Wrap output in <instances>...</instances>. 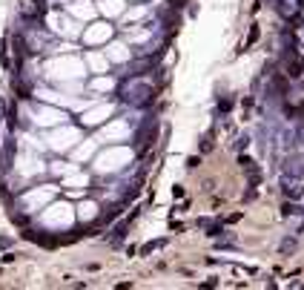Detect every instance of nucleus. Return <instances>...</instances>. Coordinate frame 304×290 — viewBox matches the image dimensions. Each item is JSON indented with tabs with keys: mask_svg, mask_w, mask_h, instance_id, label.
Returning a JSON list of instances; mask_svg holds the SVG:
<instances>
[{
	"mask_svg": "<svg viewBox=\"0 0 304 290\" xmlns=\"http://www.w3.org/2000/svg\"><path fill=\"white\" fill-rule=\"evenodd\" d=\"M78 141H81V132H78L75 127H69V124H58L49 135H46V147L55 150V153H66V150H75V144H78Z\"/></svg>",
	"mask_w": 304,
	"mask_h": 290,
	"instance_id": "4",
	"label": "nucleus"
},
{
	"mask_svg": "<svg viewBox=\"0 0 304 290\" xmlns=\"http://www.w3.org/2000/svg\"><path fill=\"white\" fill-rule=\"evenodd\" d=\"M129 135H132V127H129V121L112 118V121H109V124L101 129L98 141H103V144H118V141H129Z\"/></svg>",
	"mask_w": 304,
	"mask_h": 290,
	"instance_id": "6",
	"label": "nucleus"
},
{
	"mask_svg": "<svg viewBox=\"0 0 304 290\" xmlns=\"http://www.w3.org/2000/svg\"><path fill=\"white\" fill-rule=\"evenodd\" d=\"M92 155H95V141H86L81 147H75V161H86Z\"/></svg>",
	"mask_w": 304,
	"mask_h": 290,
	"instance_id": "18",
	"label": "nucleus"
},
{
	"mask_svg": "<svg viewBox=\"0 0 304 290\" xmlns=\"http://www.w3.org/2000/svg\"><path fill=\"white\" fill-rule=\"evenodd\" d=\"M129 55H132L129 46H126V43H121V40H115V43H109V46H106V58H109L112 64H126V61H129Z\"/></svg>",
	"mask_w": 304,
	"mask_h": 290,
	"instance_id": "12",
	"label": "nucleus"
},
{
	"mask_svg": "<svg viewBox=\"0 0 304 290\" xmlns=\"http://www.w3.org/2000/svg\"><path fill=\"white\" fill-rule=\"evenodd\" d=\"M98 216V204L95 201H81V207H78V219L81 222H92Z\"/></svg>",
	"mask_w": 304,
	"mask_h": 290,
	"instance_id": "17",
	"label": "nucleus"
},
{
	"mask_svg": "<svg viewBox=\"0 0 304 290\" xmlns=\"http://www.w3.org/2000/svg\"><path fill=\"white\" fill-rule=\"evenodd\" d=\"M49 29L55 34H63V37H78V29H75V23H72V17H66V15H49Z\"/></svg>",
	"mask_w": 304,
	"mask_h": 290,
	"instance_id": "8",
	"label": "nucleus"
},
{
	"mask_svg": "<svg viewBox=\"0 0 304 290\" xmlns=\"http://www.w3.org/2000/svg\"><path fill=\"white\" fill-rule=\"evenodd\" d=\"M95 12H98V6L89 3V0H72V3H69V15L78 17V20H92Z\"/></svg>",
	"mask_w": 304,
	"mask_h": 290,
	"instance_id": "11",
	"label": "nucleus"
},
{
	"mask_svg": "<svg viewBox=\"0 0 304 290\" xmlns=\"http://www.w3.org/2000/svg\"><path fill=\"white\" fill-rule=\"evenodd\" d=\"M112 86H115V81H112V78H98V81L92 84V89H95V92H109Z\"/></svg>",
	"mask_w": 304,
	"mask_h": 290,
	"instance_id": "20",
	"label": "nucleus"
},
{
	"mask_svg": "<svg viewBox=\"0 0 304 290\" xmlns=\"http://www.w3.org/2000/svg\"><path fill=\"white\" fill-rule=\"evenodd\" d=\"M147 37H150V32H141V29H132V32H129V40H132V43H141V40H147Z\"/></svg>",
	"mask_w": 304,
	"mask_h": 290,
	"instance_id": "22",
	"label": "nucleus"
},
{
	"mask_svg": "<svg viewBox=\"0 0 304 290\" xmlns=\"http://www.w3.org/2000/svg\"><path fill=\"white\" fill-rule=\"evenodd\" d=\"M150 92H152V89H150V84H147V81H135V84L126 86V95H129V101H144Z\"/></svg>",
	"mask_w": 304,
	"mask_h": 290,
	"instance_id": "15",
	"label": "nucleus"
},
{
	"mask_svg": "<svg viewBox=\"0 0 304 290\" xmlns=\"http://www.w3.org/2000/svg\"><path fill=\"white\" fill-rule=\"evenodd\" d=\"M86 184H89V178H86L84 172H69L66 175V190H72V193L86 190Z\"/></svg>",
	"mask_w": 304,
	"mask_h": 290,
	"instance_id": "16",
	"label": "nucleus"
},
{
	"mask_svg": "<svg viewBox=\"0 0 304 290\" xmlns=\"http://www.w3.org/2000/svg\"><path fill=\"white\" fill-rule=\"evenodd\" d=\"M147 15H150L147 6H132L129 12H123V20H126V23H135V20H141V17H147Z\"/></svg>",
	"mask_w": 304,
	"mask_h": 290,
	"instance_id": "19",
	"label": "nucleus"
},
{
	"mask_svg": "<svg viewBox=\"0 0 304 290\" xmlns=\"http://www.w3.org/2000/svg\"><path fill=\"white\" fill-rule=\"evenodd\" d=\"M98 12L103 17H121L123 15V0H98Z\"/></svg>",
	"mask_w": 304,
	"mask_h": 290,
	"instance_id": "13",
	"label": "nucleus"
},
{
	"mask_svg": "<svg viewBox=\"0 0 304 290\" xmlns=\"http://www.w3.org/2000/svg\"><path fill=\"white\" fill-rule=\"evenodd\" d=\"M75 210L66 204V201H61V204H52L49 210H43V216H40V224L43 227H49V230H69L72 224H75Z\"/></svg>",
	"mask_w": 304,
	"mask_h": 290,
	"instance_id": "3",
	"label": "nucleus"
},
{
	"mask_svg": "<svg viewBox=\"0 0 304 290\" xmlns=\"http://www.w3.org/2000/svg\"><path fill=\"white\" fill-rule=\"evenodd\" d=\"M129 161H132V150L112 144V147H106L103 153L95 155V170L98 172H121Z\"/></svg>",
	"mask_w": 304,
	"mask_h": 290,
	"instance_id": "2",
	"label": "nucleus"
},
{
	"mask_svg": "<svg viewBox=\"0 0 304 290\" xmlns=\"http://www.w3.org/2000/svg\"><path fill=\"white\" fill-rule=\"evenodd\" d=\"M109 37H112V26H106V23H92V26L84 32V43L86 46H98V43H106Z\"/></svg>",
	"mask_w": 304,
	"mask_h": 290,
	"instance_id": "9",
	"label": "nucleus"
},
{
	"mask_svg": "<svg viewBox=\"0 0 304 290\" xmlns=\"http://www.w3.org/2000/svg\"><path fill=\"white\" fill-rule=\"evenodd\" d=\"M52 198H55V187H49V184H46V187H40V190L34 187V190H29V193L20 198V207H23L26 213H34V210H40L43 204H49Z\"/></svg>",
	"mask_w": 304,
	"mask_h": 290,
	"instance_id": "7",
	"label": "nucleus"
},
{
	"mask_svg": "<svg viewBox=\"0 0 304 290\" xmlns=\"http://www.w3.org/2000/svg\"><path fill=\"white\" fill-rule=\"evenodd\" d=\"M26 112H29V118H32L34 127H58V124L66 121V112H63V109H58L55 103H46V101L29 106Z\"/></svg>",
	"mask_w": 304,
	"mask_h": 290,
	"instance_id": "5",
	"label": "nucleus"
},
{
	"mask_svg": "<svg viewBox=\"0 0 304 290\" xmlns=\"http://www.w3.org/2000/svg\"><path fill=\"white\" fill-rule=\"evenodd\" d=\"M109 115H112V103H98V106H86L81 121H84L86 127H98V124H103Z\"/></svg>",
	"mask_w": 304,
	"mask_h": 290,
	"instance_id": "10",
	"label": "nucleus"
},
{
	"mask_svg": "<svg viewBox=\"0 0 304 290\" xmlns=\"http://www.w3.org/2000/svg\"><path fill=\"white\" fill-rule=\"evenodd\" d=\"M52 172H55V175H69V172H75V167H72V164H61V161H58V164H52Z\"/></svg>",
	"mask_w": 304,
	"mask_h": 290,
	"instance_id": "21",
	"label": "nucleus"
},
{
	"mask_svg": "<svg viewBox=\"0 0 304 290\" xmlns=\"http://www.w3.org/2000/svg\"><path fill=\"white\" fill-rule=\"evenodd\" d=\"M86 72V61L84 58H78V55H72V52H63L61 58H52L49 64H46V75H49L55 84L61 86H69V89H75V81H81Z\"/></svg>",
	"mask_w": 304,
	"mask_h": 290,
	"instance_id": "1",
	"label": "nucleus"
},
{
	"mask_svg": "<svg viewBox=\"0 0 304 290\" xmlns=\"http://www.w3.org/2000/svg\"><path fill=\"white\" fill-rule=\"evenodd\" d=\"M86 66L92 69V72H106V66H109V58H106V52H89L86 55Z\"/></svg>",
	"mask_w": 304,
	"mask_h": 290,
	"instance_id": "14",
	"label": "nucleus"
}]
</instances>
